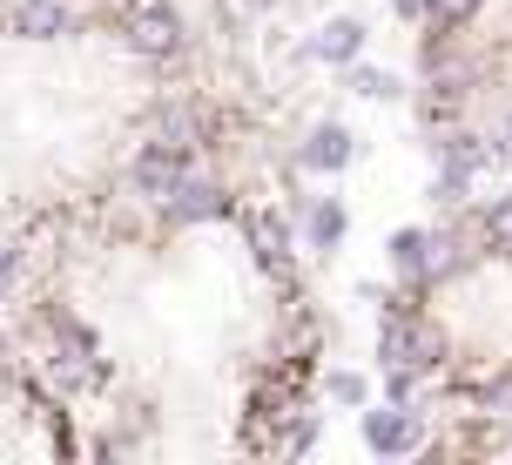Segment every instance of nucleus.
<instances>
[{"label":"nucleus","instance_id":"obj_1","mask_svg":"<svg viewBox=\"0 0 512 465\" xmlns=\"http://www.w3.org/2000/svg\"><path fill=\"white\" fill-rule=\"evenodd\" d=\"M7 27H14V34H34V41H48V34L68 27V7H61V0H14V7H7Z\"/></svg>","mask_w":512,"mask_h":465},{"label":"nucleus","instance_id":"obj_2","mask_svg":"<svg viewBox=\"0 0 512 465\" xmlns=\"http://www.w3.org/2000/svg\"><path fill=\"white\" fill-rule=\"evenodd\" d=\"M344 129H317L310 135V162H317V169H337V162H344Z\"/></svg>","mask_w":512,"mask_h":465}]
</instances>
